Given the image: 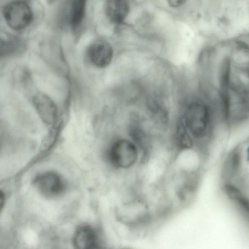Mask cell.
<instances>
[{"label": "cell", "mask_w": 249, "mask_h": 249, "mask_svg": "<svg viewBox=\"0 0 249 249\" xmlns=\"http://www.w3.org/2000/svg\"><path fill=\"white\" fill-rule=\"evenodd\" d=\"M86 1L74 0L71 1L68 13V21L71 27L76 28L82 23L85 14Z\"/></svg>", "instance_id": "9c48e42d"}, {"label": "cell", "mask_w": 249, "mask_h": 249, "mask_svg": "<svg viewBox=\"0 0 249 249\" xmlns=\"http://www.w3.org/2000/svg\"><path fill=\"white\" fill-rule=\"evenodd\" d=\"M16 80L21 85L25 86L29 83L31 75L29 71L25 68L20 67L16 70L15 73Z\"/></svg>", "instance_id": "7c38bea8"}, {"label": "cell", "mask_w": 249, "mask_h": 249, "mask_svg": "<svg viewBox=\"0 0 249 249\" xmlns=\"http://www.w3.org/2000/svg\"><path fill=\"white\" fill-rule=\"evenodd\" d=\"M33 183L38 192L49 199L59 197L64 194L68 188V183L64 177L54 170L38 174Z\"/></svg>", "instance_id": "3957f363"}, {"label": "cell", "mask_w": 249, "mask_h": 249, "mask_svg": "<svg viewBox=\"0 0 249 249\" xmlns=\"http://www.w3.org/2000/svg\"><path fill=\"white\" fill-rule=\"evenodd\" d=\"M249 147L248 137L230 151L224 161L221 173V185L229 198L249 197Z\"/></svg>", "instance_id": "6da1fadb"}, {"label": "cell", "mask_w": 249, "mask_h": 249, "mask_svg": "<svg viewBox=\"0 0 249 249\" xmlns=\"http://www.w3.org/2000/svg\"><path fill=\"white\" fill-rule=\"evenodd\" d=\"M59 126L57 123L52 126L43 139L40 145L41 151H48L53 146L56 140Z\"/></svg>", "instance_id": "30bf717a"}, {"label": "cell", "mask_w": 249, "mask_h": 249, "mask_svg": "<svg viewBox=\"0 0 249 249\" xmlns=\"http://www.w3.org/2000/svg\"><path fill=\"white\" fill-rule=\"evenodd\" d=\"M72 241L74 249H95L98 243L97 235L92 226L83 224L76 229Z\"/></svg>", "instance_id": "8992f818"}, {"label": "cell", "mask_w": 249, "mask_h": 249, "mask_svg": "<svg viewBox=\"0 0 249 249\" xmlns=\"http://www.w3.org/2000/svg\"><path fill=\"white\" fill-rule=\"evenodd\" d=\"M5 200L6 198L4 192L0 189V214L4 207Z\"/></svg>", "instance_id": "5bb4252c"}, {"label": "cell", "mask_w": 249, "mask_h": 249, "mask_svg": "<svg viewBox=\"0 0 249 249\" xmlns=\"http://www.w3.org/2000/svg\"><path fill=\"white\" fill-rule=\"evenodd\" d=\"M186 2L184 0H168V4L173 7H176L183 4Z\"/></svg>", "instance_id": "4fadbf2b"}, {"label": "cell", "mask_w": 249, "mask_h": 249, "mask_svg": "<svg viewBox=\"0 0 249 249\" xmlns=\"http://www.w3.org/2000/svg\"><path fill=\"white\" fill-rule=\"evenodd\" d=\"M89 53L90 61L95 66L104 68L111 62L113 51L109 43L105 40H99L91 45Z\"/></svg>", "instance_id": "52a82bcc"}, {"label": "cell", "mask_w": 249, "mask_h": 249, "mask_svg": "<svg viewBox=\"0 0 249 249\" xmlns=\"http://www.w3.org/2000/svg\"><path fill=\"white\" fill-rule=\"evenodd\" d=\"M32 102L42 122L52 126L57 123V107L49 96L43 93H37L33 97Z\"/></svg>", "instance_id": "5b68a950"}, {"label": "cell", "mask_w": 249, "mask_h": 249, "mask_svg": "<svg viewBox=\"0 0 249 249\" xmlns=\"http://www.w3.org/2000/svg\"><path fill=\"white\" fill-rule=\"evenodd\" d=\"M230 60L228 58L226 59L223 62L220 72L221 93L228 92V88L230 82Z\"/></svg>", "instance_id": "8fae6325"}, {"label": "cell", "mask_w": 249, "mask_h": 249, "mask_svg": "<svg viewBox=\"0 0 249 249\" xmlns=\"http://www.w3.org/2000/svg\"><path fill=\"white\" fill-rule=\"evenodd\" d=\"M143 157L139 146L132 140L124 138L116 140L111 143L107 152V158L113 166L119 169H129Z\"/></svg>", "instance_id": "7a4b0ae2"}, {"label": "cell", "mask_w": 249, "mask_h": 249, "mask_svg": "<svg viewBox=\"0 0 249 249\" xmlns=\"http://www.w3.org/2000/svg\"></svg>", "instance_id": "9a60e30c"}, {"label": "cell", "mask_w": 249, "mask_h": 249, "mask_svg": "<svg viewBox=\"0 0 249 249\" xmlns=\"http://www.w3.org/2000/svg\"><path fill=\"white\" fill-rule=\"evenodd\" d=\"M129 11V5L125 0H110L107 1L105 4L106 15L111 22L115 23H122Z\"/></svg>", "instance_id": "ba28073f"}, {"label": "cell", "mask_w": 249, "mask_h": 249, "mask_svg": "<svg viewBox=\"0 0 249 249\" xmlns=\"http://www.w3.org/2000/svg\"><path fill=\"white\" fill-rule=\"evenodd\" d=\"M2 14L8 26L15 31L26 28L33 19L32 8L26 2L22 0L9 2L3 7Z\"/></svg>", "instance_id": "277c9868"}]
</instances>
